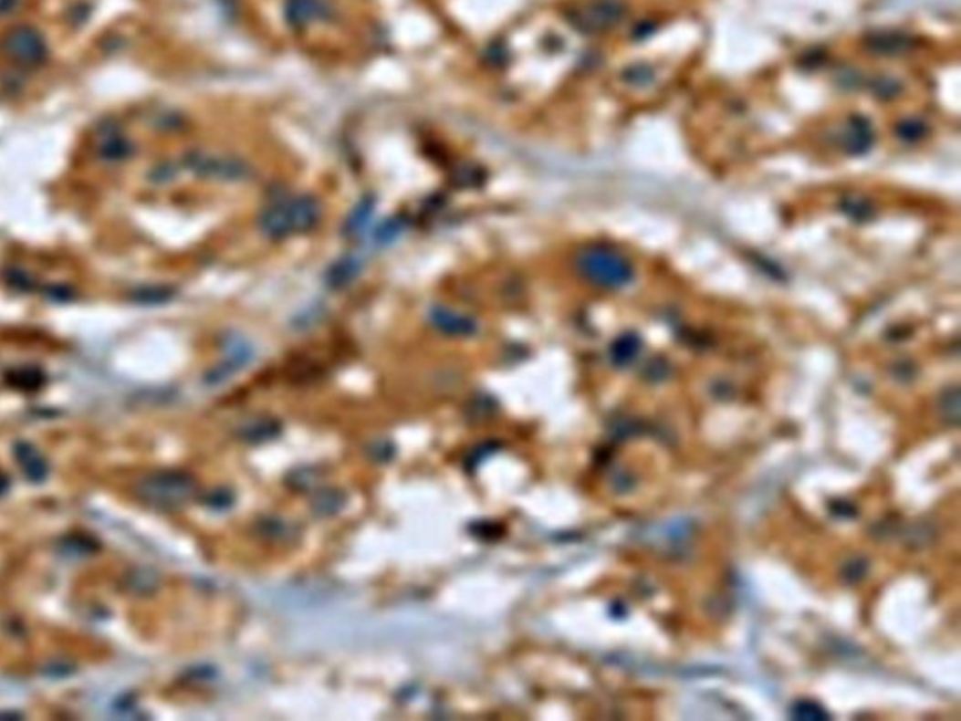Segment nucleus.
Returning <instances> with one entry per match:
<instances>
[{
	"label": "nucleus",
	"mask_w": 961,
	"mask_h": 721,
	"mask_svg": "<svg viewBox=\"0 0 961 721\" xmlns=\"http://www.w3.org/2000/svg\"><path fill=\"white\" fill-rule=\"evenodd\" d=\"M941 412H943V417L950 423H957L959 419V399H957V389H950L945 392L943 397V402H941Z\"/></svg>",
	"instance_id": "f8f14e48"
},
{
	"label": "nucleus",
	"mask_w": 961,
	"mask_h": 721,
	"mask_svg": "<svg viewBox=\"0 0 961 721\" xmlns=\"http://www.w3.org/2000/svg\"><path fill=\"white\" fill-rule=\"evenodd\" d=\"M321 205L312 195H297L293 200L275 204L259 214V229L269 239H286L305 234L319 222Z\"/></svg>",
	"instance_id": "f257e3e1"
},
{
	"label": "nucleus",
	"mask_w": 961,
	"mask_h": 721,
	"mask_svg": "<svg viewBox=\"0 0 961 721\" xmlns=\"http://www.w3.org/2000/svg\"><path fill=\"white\" fill-rule=\"evenodd\" d=\"M323 6L319 0H289L286 16L295 26H303L319 17Z\"/></svg>",
	"instance_id": "0eeeda50"
},
{
	"label": "nucleus",
	"mask_w": 961,
	"mask_h": 721,
	"mask_svg": "<svg viewBox=\"0 0 961 721\" xmlns=\"http://www.w3.org/2000/svg\"><path fill=\"white\" fill-rule=\"evenodd\" d=\"M430 321L440 333L449 337H472L477 331V323L474 318L447 307H436L430 310Z\"/></svg>",
	"instance_id": "39448f33"
},
{
	"label": "nucleus",
	"mask_w": 961,
	"mask_h": 721,
	"mask_svg": "<svg viewBox=\"0 0 961 721\" xmlns=\"http://www.w3.org/2000/svg\"><path fill=\"white\" fill-rule=\"evenodd\" d=\"M25 5V0H0V17H10L17 14Z\"/></svg>",
	"instance_id": "4468645a"
},
{
	"label": "nucleus",
	"mask_w": 961,
	"mask_h": 721,
	"mask_svg": "<svg viewBox=\"0 0 961 721\" xmlns=\"http://www.w3.org/2000/svg\"><path fill=\"white\" fill-rule=\"evenodd\" d=\"M579 269L593 284L607 286V287H618L625 284L629 277H632V273H629V266L623 259L605 250H600V248L586 250L579 257Z\"/></svg>",
	"instance_id": "7ed1b4c3"
},
{
	"label": "nucleus",
	"mask_w": 961,
	"mask_h": 721,
	"mask_svg": "<svg viewBox=\"0 0 961 721\" xmlns=\"http://www.w3.org/2000/svg\"><path fill=\"white\" fill-rule=\"evenodd\" d=\"M371 216H372V202H369V200L360 202V204L355 207V211L351 213V216H350L348 229H350L351 234H359L360 229L364 227V224H367V222L371 220Z\"/></svg>",
	"instance_id": "9b49d317"
},
{
	"label": "nucleus",
	"mask_w": 961,
	"mask_h": 721,
	"mask_svg": "<svg viewBox=\"0 0 961 721\" xmlns=\"http://www.w3.org/2000/svg\"><path fill=\"white\" fill-rule=\"evenodd\" d=\"M131 151H134V147H131V141L128 140V136H124L120 132L117 124L110 122L108 126H104L100 130V132H98L96 152L102 160H106V162H122L128 156H131Z\"/></svg>",
	"instance_id": "423d86ee"
},
{
	"label": "nucleus",
	"mask_w": 961,
	"mask_h": 721,
	"mask_svg": "<svg viewBox=\"0 0 961 721\" xmlns=\"http://www.w3.org/2000/svg\"><path fill=\"white\" fill-rule=\"evenodd\" d=\"M0 53L25 70L40 68L47 60L49 47L42 32L32 25L10 26L0 38Z\"/></svg>",
	"instance_id": "f03ea898"
},
{
	"label": "nucleus",
	"mask_w": 961,
	"mask_h": 721,
	"mask_svg": "<svg viewBox=\"0 0 961 721\" xmlns=\"http://www.w3.org/2000/svg\"><path fill=\"white\" fill-rule=\"evenodd\" d=\"M186 166L200 177L220 179V181H237L246 175V166L239 160L209 156L202 152H192L186 156Z\"/></svg>",
	"instance_id": "20e7f679"
},
{
	"label": "nucleus",
	"mask_w": 961,
	"mask_h": 721,
	"mask_svg": "<svg viewBox=\"0 0 961 721\" xmlns=\"http://www.w3.org/2000/svg\"><path fill=\"white\" fill-rule=\"evenodd\" d=\"M641 351V340L637 335H623L612 346V360L618 367L629 365Z\"/></svg>",
	"instance_id": "1a4fd4ad"
},
{
	"label": "nucleus",
	"mask_w": 961,
	"mask_h": 721,
	"mask_svg": "<svg viewBox=\"0 0 961 721\" xmlns=\"http://www.w3.org/2000/svg\"><path fill=\"white\" fill-rule=\"evenodd\" d=\"M401 229H402V227H401V222H399V220H391V222H387V224L380 229V232H378V239H380L381 243H383V241H392L396 235L401 234Z\"/></svg>",
	"instance_id": "ddd939ff"
},
{
	"label": "nucleus",
	"mask_w": 961,
	"mask_h": 721,
	"mask_svg": "<svg viewBox=\"0 0 961 721\" xmlns=\"http://www.w3.org/2000/svg\"><path fill=\"white\" fill-rule=\"evenodd\" d=\"M359 261L357 257H344L340 261H337V264L330 267L325 275V280L329 284V287L333 289H340V287H346L357 275H359Z\"/></svg>",
	"instance_id": "6e6552de"
},
{
	"label": "nucleus",
	"mask_w": 961,
	"mask_h": 721,
	"mask_svg": "<svg viewBox=\"0 0 961 721\" xmlns=\"http://www.w3.org/2000/svg\"><path fill=\"white\" fill-rule=\"evenodd\" d=\"M790 717L794 719H804V721H822L830 717L819 703L815 701H799L790 706Z\"/></svg>",
	"instance_id": "9d476101"
}]
</instances>
